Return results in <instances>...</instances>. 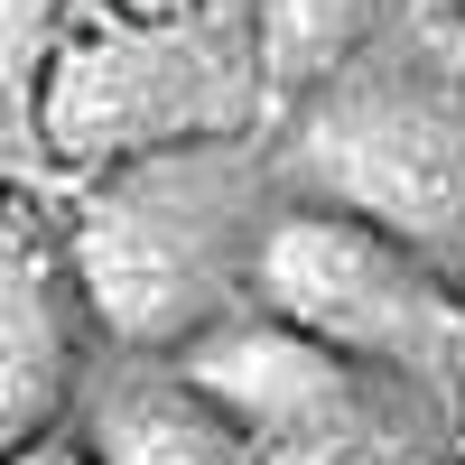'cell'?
<instances>
[{"mask_svg":"<svg viewBox=\"0 0 465 465\" xmlns=\"http://www.w3.org/2000/svg\"><path fill=\"white\" fill-rule=\"evenodd\" d=\"M261 112V74L252 47H232L214 19H177V28H140V19H103L84 10L74 37L37 74V131H47L56 168H149L177 149L232 140Z\"/></svg>","mask_w":465,"mask_h":465,"instance_id":"1","label":"cell"},{"mask_svg":"<svg viewBox=\"0 0 465 465\" xmlns=\"http://www.w3.org/2000/svg\"><path fill=\"white\" fill-rule=\"evenodd\" d=\"M252 280L270 317L307 335L335 363H391V372H465V298L438 280V261L372 232L335 205L280 214L252 252Z\"/></svg>","mask_w":465,"mask_h":465,"instance_id":"2","label":"cell"},{"mask_svg":"<svg viewBox=\"0 0 465 465\" xmlns=\"http://www.w3.org/2000/svg\"><path fill=\"white\" fill-rule=\"evenodd\" d=\"M74 270L122 335H186L223 298V214L214 196H177V159L122 168L74 223Z\"/></svg>","mask_w":465,"mask_h":465,"instance_id":"3","label":"cell"},{"mask_svg":"<svg viewBox=\"0 0 465 465\" xmlns=\"http://www.w3.org/2000/svg\"><path fill=\"white\" fill-rule=\"evenodd\" d=\"M317 177L344 196L335 214L438 261L465 223V112L447 94H363L317 131Z\"/></svg>","mask_w":465,"mask_h":465,"instance_id":"4","label":"cell"},{"mask_svg":"<svg viewBox=\"0 0 465 465\" xmlns=\"http://www.w3.org/2000/svg\"><path fill=\"white\" fill-rule=\"evenodd\" d=\"M186 391L205 410H223L242 429V447L252 438L298 447V438H326L344 419V363L289 326H232V335H205L186 354Z\"/></svg>","mask_w":465,"mask_h":465,"instance_id":"5","label":"cell"},{"mask_svg":"<svg viewBox=\"0 0 465 465\" xmlns=\"http://www.w3.org/2000/svg\"><path fill=\"white\" fill-rule=\"evenodd\" d=\"M56 381H65V335H56V307H47V252L19 223H0V456L47 429Z\"/></svg>","mask_w":465,"mask_h":465,"instance_id":"6","label":"cell"},{"mask_svg":"<svg viewBox=\"0 0 465 465\" xmlns=\"http://www.w3.org/2000/svg\"><path fill=\"white\" fill-rule=\"evenodd\" d=\"M391 19V0H252V74L261 94H317L372 47V28Z\"/></svg>","mask_w":465,"mask_h":465,"instance_id":"7","label":"cell"},{"mask_svg":"<svg viewBox=\"0 0 465 465\" xmlns=\"http://www.w3.org/2000/svg\"><path fill=\"white\" fill-rule=\"evenodd\" d=\"M103 465H252L242 429H232L223 410H205L196 391H140L103 419L94 438Z\"/></svg>","mask_w":465,"mask_h":465,"instance_id":"8","label":"cell"},{"mask_svg":"<svg viewBox=\"0 0 465 465\" xmlns=\"http://www.w3.org/2000/svg\"><path fill=\"white\" fill-rule=\"evenodd\" d=\"M47 131H37V74L0 65V196H28L47 186Z\"/></svg>","mask_w":465,"mask_h":465,"instance_id":"9","label":"cell"},{"mask_svg":"<svg viewBox=\"0 0 465 465\" xmlns=\"http://www.w3.org/2000/svg\"><path fill=\"white\" fill-rule=\"evenodd\" d=\"M0 465H103L84 438H65V429H37L28 447H10V456H0Z\"/></svg>","mask_w":465,"mask_h":465,"instance_id":"10","label":"cell"},{"mask_svg":"<svg viewBox=\"0 0 465 465\" xmlns=\"http://www.w3.org/2000/svg\"><path fill=\"white\" fill-rule=\"evenodd\" d=\"M103 19H140V28H177V19H205V0H94Z\"/></svg>","mask_w":465,"mask_h":465,"instance_id":"11","label":"cell"}]
</instances>
